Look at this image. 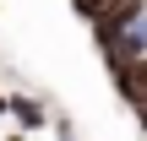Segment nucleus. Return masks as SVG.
<instances>
[{
	"label": "nucleus",
	"instance_id": "423d86ee",
	"mask_svg": "<svg viewBox=\"0 0 147 141\" xmlns=\"http://www.w3.org/2000/svg\"><path fill=\"white\" fill-rule=\"evenodd\" d=\"M136 120H142V130H147V109H142V114H136Z\"/></svg>",
	"mask_w": 147,
	"mask_h": 141
},
{
	"label": "nucleus",
	"instance_id": "f257e3e1",
	"mask_svg": "<svg viewBox=\"0 0 147 141\" xmlns=\"http://www.w3.org/2000/svg\"><path fill=\"white\" fill-rule=\"evenodd\" d=\"M142 16H147V0H115V5H109L98 22H93V38H98V49H104V43H115L120 33H131Z\"/></svg>",
	"mask_w": 147,
	"mask_h": 141
},
{
	"label": "nucleus",
	"instance_id": "39448f33",
	"mask_svg": "<svg viewBox=\"0 0 147 141\" xmlns=\"http://www.w3.org/2000/svg\"><path fill=\"white\" fill-rule=\"evenodd\" d=\"M0 114H11V92H0Z\"/></svg>",
	"mask_w": 147,
	"mask_h": 141
},
{
	"label": "nucleus",
	"instance_id": "20e7f679",
	"mask_svg": "<svg viewBox=\"0 0 147 141\" xmlns=\"http://www.w3.org/2000/svg\"><path fill=\"white\" fill-rule=\"evenodd\" d=\"M109 5H115V0H71V11H76L82 22H98V16H104Z\"/></svg>",
	"mask_w": 147,
	"mask_h": 141
},
{
	"label": "nucleus",
	"instance_id": "7ed1b4c3",
	"mask_svg": "<svg viewBox=\"0 0 147 141\" xmlns=\"http://www.w3.org/2000/svg\"><path fill=\"white\" fill-rule=\"evenodd\" d=\"M11 114H16L27 130H38V125H44V109H38V103H27V98H11Z\"/></svg>",
	"mask_w": 147,
	"mask_h": 141
},
{
	"label": "nucleus",
	"instance_id": "f03ea898",
	"mask_svg": "<svg viewBox=\"0 0 147 141\" xmlns=\"http://www.w3.org/2000/svg\"><path fill=\"white\" fill-rule=\"evenodd\" d=\"M115 87H120V98H125V103L142 114V109H147V60H136V65H131V71L115 82Z\"/></svg>",
	"mask_w": 147,
	"mask_h": 141
},
{
	"label": "nucleus",
	"instance_id": "0eeeda50",
	"mask_svg": "<svg viewBox=\"0 0 147 141\" xmlns=\"http://www.w3.org/2000/svg\"><path fill=\"white\" fill-rule=\"evenodd\" d=\"M5 141H27V136H5Z\"/></svg>",
	"mask_w": 147,
	"mask_h": 141
}]
</instances>
